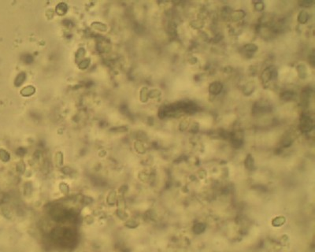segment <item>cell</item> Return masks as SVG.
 <instances>
[{
    "label": "cell",
    "mask_w": 315,
    "mask_h": 252,
    "mask_svg": "<svg viewBox=\"0 0 315 252\" xmlns=\"http://www.w3.org/2000/svg\"><path fill=\"white\" fill-rule=\"evenodd\" d=\"M204 225H202V224H198V225H196L195 226V228H194V230H195V233H200L201 232H202V231L204 230Z\"/></svg>",
    "instance_id": "2"
},
{
    "label": "cell",
    "mask_w": 315,
    "mask_h": 252,
    "mask_svg": "<svg viewBox=\"0 0 315 252\" xmlns=\"http://www.w3.org/2000/svg\"><path fill=\"white\" fill-rule=\"evenodd\" d=\"M106 201H107V203L110 204V205H114L116 203L117 196L115 191H112V192L109 194V196H107V198H106Z\"/></svg>",
    "instance_id": "1"
}]
</instances>
